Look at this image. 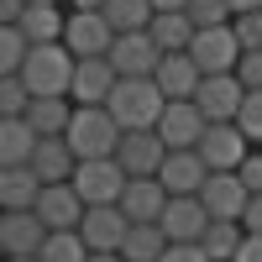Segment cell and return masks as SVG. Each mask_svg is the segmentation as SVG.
I'll list each match as a JSON object with an SVG mask.
<instances>
[{"label": "cell", "instance_id": "cell-33", "mask_svg": "<svg viewBox=\"0 0 262 262\" xmlns=\"http://www.w3.org/2000/svg\"><path fill=\"white\" fill-rule=\"evenodd\" d=\"M236 126L247 131V142H252V147H262V90L247 95V105H242V116H236Z\"/></svg>", "mask_w": 262, "mask_h": 262}, {"label": "cell", "instance_id": "cell-12", "mask_svg": "<svg viewBox=\"0 0 262 262\" xmlns=\"http://www.w3.org/2000/svg\"><path fill=\"white\" fill-rule=\"evenodd\" d=\"M111 63H116L121 79H152L158 63H163V48L152 42V32H126V37H116Z\"/></svg>", "mask_w": 262, "mask_h": 262}, {"label": "cell", "instance_id": "cell-22", "mask_svg": "<svg viewBox=\"0 0 262 262\" xmlns=\"http://www.w3.org/2000/svg\"><path fill=\"white\" fill-rule=\"evenodd\" d=\"M42 189L48 184L32 168H0V210H37Z\"/></svg>", "mask_w": 262, "mask_h": 262}, {"label": "cell", "instance_id": "cell-9", "mask_svg": "<svg viewBox=\"0 0 262 262\" xmlns=\"http://www.w3.org/2000/svg\"><path fill=\"white\" fill-rule=\"evenodd\" d=\"M0 247L6 257H42L48 247V226L37 210H0Z\"/></svg>", "mask_w": 262, "mask_h": 262}, {"label": "cell", "instance_id": "cell-1", "mask_svg": "<svg viewBox=\"0 0 262 262\" xmlns=\"http://www.w3.org/2000/svg\"><path fill=\"white\" fill-rule=\"evenodd\" d=\"M74 69H79V58L63 42H48V48H32L27 69L16 79L32 90V100H69L74 95Z\"/></svg>", "mask_w": 262, "mask_h": 262}, {"label": "cell", "instance_id": "cell-10", "mask_svg": "<svg viewBox=\"0 0 262 262\" xmlns=\"http://www.w3.org/2000/svg\"><path fill=\"white\" fill-rule=\"evenodd\" d=\"M194 152L210 163V173H236V168L247 163L252 142H247V131L236 126V121H226V126H210V131H205V142L194 147Z\"/></svg>", "mask_w": 262, "mask_h": 262}, {"label": "cell", "instance_id": "cell-35", "mask_svg": "<svg viewBox=\"0 0 262 262\" xmlns=\"http://www.w3.org/2000/svg\"><path fill=\"white\" fill-rule=\"evenodd\" d=\"M236 79L247 84V95L262 90V53H242V63H236Z\"/></svg>", "mask_w": 262, "mask_h": 262}, {"label": "cell", "instance_id": "cell-13", "mask_svg": "<svg viewBox=\"0 0 262 262\" xmlns=\"http://www.w3.org/2000/svg\"><path fill=\"white\" fill-rule=\"evenodd\" d=\"M37 215H42V226H48V231H79L84 215H90V205L79 200L74 184H48V189H42V200H37Z\"/></svg>", "mask_w": 262, "mask_h": 262}, {"label": "cell", "instance_id": "cell-14", "mask_svg": "<svg viewBox=\"0 0 262 262\" xmlns=\"http://www.w3.org/2000/svg\"><path fill=\"white\" fill-rule=\"evenodd\" d=\"M126 231H131V221H126L121 205H95L90 215H84V226H79V236H84L90 252H121Z\"/></svg>", "mask_w": 262, "mask_h": 262}, {"label": "cell", "instance_id": "cell-2", "mask_svg": "<svg viewBox=\"0 0 262 262\" xmlns=\"http://www.w3.org/2000/svg\"><path fill=\"white\" fill-rule=\"evenodd\" d=\"M105 111L116 116L121 131H158V121L168 111V95L158 90V79H121L116 95L105 100Z\"/></svg>", "mask_w": 262, "mask_h": 262}, {"label": "cell", "instance_id": "cell-37", "mask_svg": "<svg viewBox=\"0 0 262 262\" xmlns=\"http://www.w3.org/2000/svg\"><path fill=\"white\" fill-rule=\"evenodd\" d=\"M163 262H210V252H205L200 242H173V247L163 252Z\"/></svg>", "mask_w": 262, "mask_h": 262}, {"label": "cell", "instance_id": "cell-11", "mask_svg": "<svg viewBox=\"0 0 262 262\" xmlns=\"http://www.w3.org/2000/svg\"><path fill=\"white\" fill-rule=\"evenodd\" d=\"M194 105L205 111L210 126H226L242 116V105H247V84L236 79V74H221V79H205L200 84V95H194Z\"/></svg>", "mask_w": 262, "mask_h": 262}, {"label": "cell", "instance_id": "cell-5", "mask_svg": "<svg viewBox=\"0 0 262 262\" xmlns=\"http://www.w3.org/2000/svg\"><path fill=\"white\" fill-rule=\"evenodd\" d=\"M126 168L116 163V158H100V163H79V173H74V189H79V200L84 205H121V194H126Z\"/></svg>", "mask_w": 262, "mask_h": 262}, {"label": "cell", "instance_id": "cell-15", "mask_svg": "<svg viewBox=\"0 0 262 262\" xmlns=\"http://www.w3.org/2000/svg\"><path fill=\"white\" fill-rule=\"evenodd\" d=\"M200 200L210 210V221H242L252 205V189L236 179V173H210V184L200 189Z\"/></svg>", "mask_w": 262, "mask_h": 262}, {"label": "cell", "instance_id": "cell-36", "mask_svg": "<svg viewBox=\"0 0 262 262\" xmlns=\"http://www.w3.org/2000/svg\"><path fill=\"white\" fill-rule=\"evenodd\" d=\"M236 179H242L252 194H262V147H252V152H247V163L236 168Z\"/></svg>", "mask_w": 262, "mask_h": 262}, {"label": "cell", "instance_id": "cell-44", "mask_svg": "<svg viewBox=\"0 0 262 262\" xmlns=\"http://www.w3.org/2000/svg\"><path fill=\"white\" fill-rule=\"evenodd\" d=\"M90 262H126V257H121V252H95Z\"/></svg>", "mask_w": 262, "mask_h": 262}, {"label": "cell", "instance_id": "cell-20", "mask_svg": "<svg viewBox=\"0 0 262 262\" xmlns=\"http://www.w3.org/2000/svg\"><path fill=\"white\" fill-rule=\"evenodd\" d=\"M32 173H37L42 184H74L79 158H74L69 137H42V142H37V152H32Z\"/></svg>", "mask_w": 262, "mask_h": 262}, {"label": "cell", "instance_id": "cell-21", "mask_svg": "<svg viewBox=\"0 0 262 262\" xmlns=\"http://www.w3.org/2000/svg\"><path fill=\"white\" fill-rule=\"evenodd\" d=\"M158 90L168 95V100H194L200 95V84H205V74H200V63H194L189 53H163V63H158Z\"/></svg>", "mask_w": 262, "mask_h": 262}, {"label": "cell", "instance_id": "cell-23", "mask_svg": "<svg viewBox=\"0 0 262 262\" xmlns=\"http://www.w3.org/2000/svg\"><path fill=\"white\" fill-rule=\"evenodd\" d=\"M147 32H152V42H158L163 53H189L194 37H200V27L189 21V11H158Z\"/></svg>", "mask_w": 262, "mask_h": 262}, {"label": "cell", "instance_id": "cell-38", "mask_svg": "<svg viewBox=\"0 0 262 262\" xmlns=\"http://www.w3.org/2000/svg\"><path fill=\"white\" fill-rule=\"evenodd\" d=\"M242 231H247V236H262V194H252V205H247V215H242Z\"/></svg>", "mask_w": 262, "mask_h": 262}, {"label": "cell", "instance_id": "cell-42", "mask_svg": "<svg viewBox=\"0 0 262 262\" xmlns=\"http://www.w3.org/2000/svg\"><path fill=\"white\" fill-rule=\"evenodd\" d=\"M152 11H189V0H152Z\"/></svg>", "mask_w": 262, "mask_h": 262}, {"label": "cell", "instance_id": "cell-41", "mask_svg": "<svg viewBox=\"0 0 262 262\" xmlns=\"http://www.w3.org/2000/svg\"><path fill=\"white\" fill-rule=\"evenodd\" d=\"M231 6V16H252V11H262V0H226Z\"/></svg>", "mask_w": 262, "mask_h": 262}, {"label": "cell", "instance_id": "cell-40", "mask_svg": "<svg viewBox=\"0 0 262 262\" xmlns=\"http://www.w3.org/2000/svg\"><path fill=\"white\" fill-rule=\"evenodd\" d=\"M236 262H262V236H247L242 252H236Z\"/></svg>", "mask_w": 262, "mask_h": 262}, {"label": "cell", "instance_id": "cell-16", "mask_svg": "<svg viewBox=\"0 0 262 262\" xmlns=\"http://www.w3.org/2000/svg\"><path fill=\"white\" fill-rule=\"evenodd\" d=\"M158 184L173 194V200H189V194H200L205 184H210V163L200 158V152H168V163H163V173H158Z\"/></svg>", "mask_w": 262, "mask_h": 262}, {"label": "cell", "instance_id": "cell-26", "mask_svg": "<svg viewBox=\"0 0 262 262\" xmlns=\"http://www.w3.org/2000/svg\"><path fill=\"white\" fill-rule=\"evenodd\" d=\"M16 27L32 37V48H48V42H63V32H69V11H58V6H27V16H21Z\"/></svg>", "mask_w": 262, "mask_h": 262}, {"label": "cell", "instance_id": "cell-19", "mask_svg": "<svg viewBox=\"0 0 262 262\" xmlns=\"http://www.w3.org/2000/svg\"><path fill=\"white\" fill-rule=\"evenodd\" d=\"M168 200H173V194H168L158 179H131L126 194H121V210H126L131 226H158L163 210H168Z\"/></svg>", "mask_w": 262, "mask_h": 262}, {"label": "cell", "instance_id": "cell-43", "mask_svg": "<svg viewBox=\"0 0 262 262\" xmlns=\"http://www.w3.org/2000/svg\"><path fill=\"white\" fill-rule=\"evenodd\" d=\"M69 11H105V0H69Z\"/></svg>", "mask_w": 262, "mask_h": 262}, {"label": "cell", "instance_id": "cell-7", "mask_svg": "<svg viewBox=\"0 0 262 262\" xmlns=\"http://www.w3.org/2000/svg\"><path fill=\"white\" fill-rule=\"evenodd\" d=\"M205 131H210V121H205V111H200L194 100H168V111H163V121H158V137L168 142V152L200 147Z\"/></svg>", "mask_w": 262, "mask_h": 262}, {"label": "cell", "instance_id": "cell-28", "mask_svg": "<svg viewBox=\"0 0 262 262\" xmlns=\"http://www.w3.org/2000/svg\"><path fill=\"white\" fill-rule=\"evenodd\" d=\"M152 0H105V21L116 27V37H126V32H147L152 27Z\"/></svg>", "mask_w": 262, "mask_h": 262}, {"label": "cell", "instance_id": "cell-25", "mask_svg": "<svg viewBox=\"0 0 262 262\" xmlns=\"http://www.w3.org/2000/svg\"><path fill=\"white\" fill-rule=\"evenodd\" d=\"M74 111L79 105L74 100H32V111L21 116L37 137H69V126H74Z\"/></svg>", "mask_w": 262, "mask_h": 262}, {"label": "cell", "instance_id": "cell-4", "mask_svg": "<svg viewBox=\"0 0 262 262\" xmlns=\"http://www.w3.org/2000/svg\"><path fill=\"white\" fill-rule=\"evenodd\" d=\"M63 48H69L74 58H111V48H116V27L105 21V11H69Z\"/></svg>", "mask_w": 262, "mask_h": 262}, {"label": "cell", "instance_id": "cell-45", "mask_svg": "<svg viewBox=\"0 0 262 262\" xmlns=\"http://www.w3.org/2000/svg\"><path fill=\"white\" fill-rule=\"evenodd\" d=\"M6 262H42V257H6Z\"/></svg>", "mask_w": 262, "mask_h": 262}, {"label": "cell", "instance_id": "cell-8", "mask_svg": "<svg viewBox=\"0 0 262 262\" xmlns=\"http://www.w3.org/2000/svg\"><path fill=\"white\" fill-rule=\"evenodd\" d=\"M116 163L126 168V179H158L163 163H168V142L158 137V131H126Z\"/></svg>", "mask_w": 262, "mask_h": 262}, {"label": "cell", "instance_id": "cell-31", "mask_svg": "<svg viewBox=\"0 0 262 262\" xmlns=\"http://www.w3.org/2000/svg\"><path fill=\"white\" fill-rule=\"evenodd\" d=\"M95 252L84 247L79 231H48V247H42V262H90Z\"/></svg>", "mask_w": 262, "mask_h": 262}, {"label": "cell", "instance_id": "cell-17", "mask_svg": "<svg viewBox=\"0 0 262 262\" xmlns=\"http://www.w3.org/2000/svg\"><path fill=\"white\" fill-rule=\"evenodd\" d=\"M116 84H121V74H116V63L111 58H79V69H74V105H105L116 95Z\"/></svg>", "mask_w": 262, "mask_h": 262}, {"label": "cell", "instance_id": "cell-24", "mask_svg": "<svg viewBox=\"0 0 262 262\" xmlns=\"http://www.w3.org/2000/svg\"><path fill=\"white\" fill-rule=\"evenodd\" d=\"M37 131L27 121H0V168H32V152H37Z\"/></svg>", "mask_w": 262, "mask_h": 262}, {"label": "cell", "instance_id": "cell-34", "mask_svg": "<svg viewBox=\"0 0 262 262\" xmlns=\"http://www.w3.org/2000/svg\"><path fill=\"white\" fill-rule=\"evenodd\" d=\"M231 32H236V42H242V53H262V11L236 16V21H231Z\"/></svg>", "mask_w": 262, "mask_h": 262}, {"label": "cell", "instance_id": "cell-27", "mask_svg": "<svg viewBox=\"0 0 262 262\" xmlns=\"http://www.w3.org/2000/svg\"><path fill=\"white\" fill-rule=\"evenodd\" d=\"M168 247H173V242H168V231H163V226H131V231H126L121 257H126V262H163Z\"/></svg>", "mask_w": 262, "mask_h": 262}, {"label": "cell", "instance_id": "cell-46", "mask_svg": "<svg viewBox=\"0 0 262 262\" xmlns=\"http://www.w3.org/2000/svg\"><path fill=\"white\" fill-rule=\"evenodd\" d=\"M27 6H58V0H27Z\"/></svg>", "mask_w": 262, "mask_h": 262}, {"label": "cell", "instance_id": "cell-29", "mask_svg": "<svg viewBox=\"0 0 262 262\" xmlns=\"http://www.w3.org/2000/svg\"><path fill=\"white\" fill-rule=\"evenodd\" d=\"M242 242H247L242 221H210V231H205V242H200V247L210 252V262H236Z\"/></svg>", "mask_w": 262, "mask_h": 262}, {"label": "cell", "instance_id": "cell-32", "mask_svg": "<svg viewBox=\"0 0 262 262\" xmlns=\"http://www.w3.org/2000/svg\"><path fill=\"white\" fill-rule=\"evenodd\" d=\"M189 21H194V27H200V32H210V27H231V6H226V0H189Z\"/></svg>", "mask_w": 262, "mask_h": 262}, {"label": "cell", "instance_id": "cell-3", "mask_svg": "<svg viewBox=\"0 0 262 262\" xmlns=\"http://www.w3.org/2000/svg\"><path fill=\"white\" fill-rule=\"evenodd\" d=\"M121 137L126 131L116 126V116L105 105H79L74 111V126H69V147L79 163H100V158H116L121 152Z\"/></svg>", "mask_w": 262, "mask_h": 262}, {"label": "cell", "instance_id": "cell-39", "mask_svg": "<svg viewBox=\"0 0 262 262\" xmlns=\"http://www.w3.org/2000/svg\"><path fill=\"white\" fill-rule=\"evenodd\" d=\"M27 16V0H0V27H16Z\"/></svg>", "mask_w": 262, "mask_h": 262}, {"label": "cell", "instance_id": "cell-18", "mask_svg": "<svg viewBox=\"0 0 262 262\" xmlns=\"http://www.w3.org/2000/svg\"><path fill=\"white\" fill-rule=\"evenodd\" d=\"M158 226L168 231V242H205V231H210V210H205L200 194H189V200H168V210H163Z\"/></svg>", "mask_w": 262, "mask_h": 262}, {"label": "cell", "instance_id": "cell-6", "mask_svg": "<svg viewBox=\"0 0 262 262\" xmlns=\"http://www.w3.org/2000/svg\"><path fill=\"white\" fill-rule=\"evenodd\" d=\"M189 58L200 63V74H205V79H221V74H236V63H242V42H236L231 27H210V32L194 37Z\"/></svg>", "mask_w": 262, "mask_h": 262}, {"label": "cell", "instance_id": "cell-30", "mask_svg": "<svg viewBox=\"0 0 262 262\" xmlns=\"http://www.w3.org/2000/svg\"><path fill=\"white\" fill-rule=\"evenodd\" d=\"M32 58V37L21 27H0V79H16Z\"/></svg>", "mask_w": 262, "mask_h": 262}]
</instances>
